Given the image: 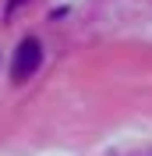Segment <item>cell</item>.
<instances>
[{
    "mask_svg": "<svg viewBox=\"0 0 152 156\" xmlns=\"http://www.w3.org/2000/svg\"><path fill=\"white\" fill-rule=\"evenodd\" d=\"M39 64H43V46H39V39H21L18 50H14V64H11V78L14 82H25V78H32L39 71Z\"/></svg>",
    "mask_w": 152,
    "mask_h": 156,
    "instance_id": "cell-1",
    "label": "cell"
},
{
    "mask_svg": "<svg viewBox=\"0 0 152 156\" xmlns=\"http://www.w3.org/2000/svg\"><path fill=\"white\" fill-rule=\"evenodd\" d=\"M18 4H21V0H7V14H11L14 7H18Z\"/></svg>",
    "mask_w": 152,
    "mask_h": 156,
    "instance_id": "cell-2",
    "label": "cell"
}]
</instances>
